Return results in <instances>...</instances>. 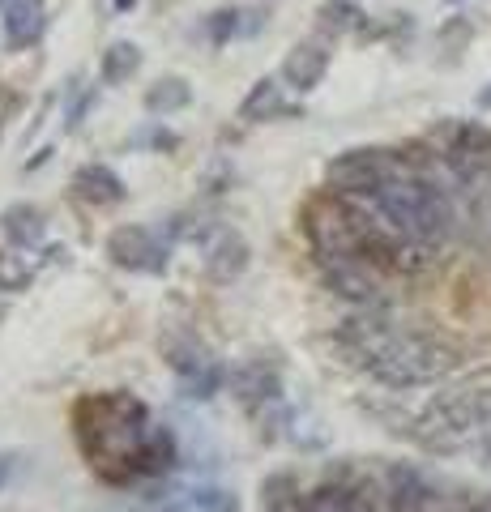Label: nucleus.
<instances>
[{"label": "nucleus", "instance_id": "1", "mask_svg": "<svg viewBox=\"0 0 491 512\" xmlns=\"http://www.w3.org/2000/svg\"><path fill=\"white\" fill-rule=\"evenodd\" d=\"M304 231H308V244L316 248L321 261H351V256H363V261H368L372 218H368V210H359L355 201L338 197V192L308 205Z\"/></svg>", "mask_w": 491, "mask_h": 512}, {"label": "nucleus", "instance_id": "2", "mask_svg": "<svg viewBox=\"0 0 491 512\" xmlns=\"http://www.w3.org/2000/svg\"><path fill=\"white\" fill-rule=\"evenodd\" d=\"M398 171H402V163L389 158L385 150H351V154H342L325 167V180L338 197H368V192H376L389 175H398Z\"/></svg>", "mask_w": 491, "mask_h": 512}, {"label": "nucleus", "instance_id": "3", "mask_svg": "<svg viewBox=\"0 0 491 512\" xmlns=\"http://www.w3.org/2000/svg\"><path fill=\"white\" fill-rule=\"evenodd\" d=\"M321 265H325V286L338 299L355 303V308H389L385 282H380L385 269L380 265L363 261V256H351V261H321Z\"/></svg>", "mask_w": 491, "mask_h": 512}, {"label": "nucleus", "instance_id": "4", "mask_svg": "<svg viewBox=\"0 0 491 512\" xmlns=\"http://www.w3.org/2000/svg\"><path fill=\"white\" fill-rule=\"evenodd\" d=\"M107 256L129 274H163L167 269V248L146 227H116L107 235Z\"/></svg>", "mask_w": 491, "mask_h": 512}, {"label": "nucleus", "instance_id": "5", "mask_svg": "<svg viewBox=\"0 0 491 512\" xmlns=\"http://www.w3.org/2000/svg\"><path fill=\"white\" fill-rule=\"evenodd\" d=\"M248 269V244L240 231H214V239L205 244V278L210 282H235Z\"/></svg>", "mask_w": 491, "mask_h": 512}, {"label": "nucleus", "instance_id": "6", "mask_svg": "<svg viewBox=\"0 0 491 512\" xmlns=\"http://www.w3.org/2000/svg\"><path fill=\"white\" fill-rule=\"evenodd\" d=\"M436 487L427 483V478L419 470L410 466H389L385 470V500L393 512H423L427 504H432Z\"/></svg>", "mask_w": 491, "mask_h": 512}, {"label": "nucleus", "instance_id": "7", "mask_svg": "<svg viewBox=\"0 0 491 512\" xmlns=\"http://www.w3.org/2000/svg\"><path fill=\"white\" fill-rule=\"evenodd\" d=\"M231 393L240 397L244 406H278L282 402V380L274 367L265 363H244L231 372Z\"/></svg>", "mask_w": 491, "mask_h": 512}, {"label": "nucleus", "instance_id": "8", "mask_svg": "<svg viewBox=\"0 0 491 512\" xmlns=\"http://www.w3.org/2000/svg\"><path fill=\"white\" fill-rule=\"evenodd\" d=\"M325 69H329V52H325L321 43H299L295 52L282 60V77H287V86H295V90L321 86Z\"/></svg>", "mask_w": 491, "mask_h": 512}, {"label": "nucleus", "instance_id": "9", "mask_svg": "<svg viewBox=\"0 0 491 512\" xmlns=\"http://www.w3.org/2000/svg\"><path fill=\"white\" fill-rule=\"evenodd\" d=\"M47 26V9L43 0H9L5 9V35L13 47H30Z\"/></svg>", "mask_w": 491, "mask_h": 512}, {"label": "nucleus", "instance_id": "10", "mask_svg": "<svg viewBox=\"0 0 491 512\" xmlns=\"http://www.w3.org/2000/svg\"><path fill=\"white\" fill-rule=\"evenodd\" d=\"M73 188H77V197L90 201V205H116L124 197V180L103 163H90V167L77 171Z\"/></svg>", "mask_w": 491, "mask_h": 512}, {"label": "nucleus", "instance_id": "11", "mask_svg": "<svg viewBox=\"0 0 491 512\" xmlns=\"http://www.w3.org/2000/svg\"><path fill=\"white\" fill-rule=\"evenodd\" d=\"M0 231H5V239L13 248H35L39 239H43V214L35 210V205H9L5 214H0Z\"/></svg>", "mask_w": 491, "mask_h": 512}, {"label": "nucleus", "instance_id": "12", "mask_svg": "<svg viewBox=\"0 0 491 512\" xmlns=\"http://www.w3.org/2000/svg\"><path fill=\"white\" fill-rule=\"evenodd\" d=\"M282 107H287V103H282V86L265 77V82L252 86L248 99L240 103V120H252V124H257V120H274Z\"/></svg>", "mask_w": 491, "mask_h": 512}, {"label": "nucleus", "instance_id": "13", "mask_svg": "<svg viewBox=\"0 0 491 512\" xmlns=\"http://www.w3.org/2000/svg\"><path fill=\"white\" fill-rule=\"evenodd\" d=\"M304 512H368V508H363L359 495L346 491V487H316L304 500Z\"/></svg>", "mask_w": 491, "mask_h": 512}, {"label": "nucleus", "instance_id": "14", "mask_svg": "<svg viewBox=\"0 0 491 512\" xmlns=\"http://www.w3.org/2000/svg\"><path fill=\"white\" fill-rule=\"evenodd\" d=\"M30 278H35V269H30L26 256L18 248H0V291L18 295V291L30 286Z\"/></svg>", "mask_w": 491, "mask_h": 512}, {"label": "nucleus", "instance_id": "15", "mask_svg": "<svg viewBox=\"0 0 491 512\" xmlns=\"http://www.w3.org/2000/svg\"><path fill=\"white\" fill-rule=\"evenodd\" d=\"M188 99H193V90H188L180 77H167V82H158L146 90V107L154 111V116H167V111H180L188 107Z\"/></svg>", "mask_w": 491, "mask_h": 512}, {"label": "nucleus", "instance_id": "16", "mask_svg": "<svg viewBox=\"0 0 491 512\" xmlns=\"http://www.w3.org/2000/svg\"><path fill=\"white\" fill-rule=\"evenodd\" d=\"M137 64H141V52L133 43H116L112 52L103 56V82H129V77L137 73Z\"/></svg>", "mask_w": 491, "mask_h": 512}, {"label": "nucleus", "instance_id": "17", "mask_svg": "<svg viewBox=\"0 0 491 512\" xmlns=\"http://www.w3.org/2000/svg\"><path fill=\"white\" fill-rule=\"evenodd\" d=\"M9 470H13V457H9V453H0V487L9 483Z\"/></svg>", "mask_w": 491, "mask_h": 512}, {"label": "nucleus", "instance_id": "18", "mask_svg": "<svg viewBox=\"0 0 491 512\" xmlns=\"http://www.w3.org/2000/svg\"><path fill=\"white\" fill-rule=\"evenodd\" d=\"M479 103H483V107H491V86H487V90L479 94Z\"/></svg>", "mask_w": 491, "mask_h": 512}, {"label": "nucleus", "instance_id": "19", "mask_svg": "<svg viewBox=\"0 0 491 512\" xmlns=\"http://www.w3.org/2000/svg\"><path fill=\"white\" fill-rule=\"evenodd\" d=\"M116 5H120V9H124V5H133V0H116Z\"/></svg>", "mask_w": 491, "mask_h": 512}]
</instances>
